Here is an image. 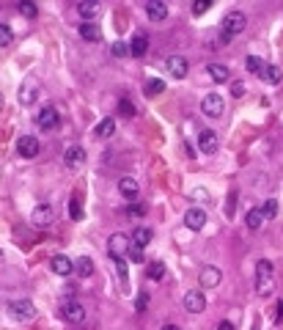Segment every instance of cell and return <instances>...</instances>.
I'll use <instances>...</instances> for the list:
<instances>
[{
    "mask_svg": "<svg viewBox=\"0 0 283 330\" xmlns=\"http://www.w3.org/2000/svg\"><path fill=\"white\" fill-rule=\"evenodd\" d=\"M184 154H187V157H195V154H193V146L187 143V140H184Z\"/></svg>",
    "mask_w": 283,
    "mask_h": 330,
    "instance_id": "47",
    "label": "cell"
},
{
    "mask_svg": "<svg viewBox=\"0 0 283 330\" xmlns=\"http://www.w3.org/2000/svg\"><path fill=\"white\" fill-rule=\"evenodd\" d=\"M118 113L130 118V116H135V105L130 102V99H121V102H118Z\"/></svg>",
    "mask_w": 283,
    "mask_h": 330,
    "instance_id": "38",
    "label": "cell"
},
{
    "mask_svg": "<svg viewBox=\"0 0 283 330\" xmlns=\"http://www.w3.org/2000/svg\"><path fill=\"white\" fill-rule=\"evenodd\" d=\"M36 121H39V127H42V130H52V127L58 124V110L52 105H44L42 110H39Z\"/></svg>",
    "mask_w": 283,
    "mask_h": 330,
    "instance_id": "13",
    "label": "cell"
},
{
    "mask_svg": "<svg viewBox=\"0 0 283 330\" xmlns=\"http://www.w3.org/2000/svg\"><path fill=\"white\" fill-rule=\"evenodd\" d=\"M77 14L83 19H93L99 14V3L97 0H83V3H77Z\"/></svg>",
    "mask_w": 283,
    "mask_h": 330,
    "instance_id": "21",
    "label": "cell"
},
{
    "mask_svg": "<svg viewBox=\"0 0 283 330\" xmlns=\"http://www.w3.org/2000/svg\"><path fill=\"white\" fill-rule=\"evenodd\" d=\"M261 212H264V218H275V215H278V201H275V198H267L264 206H261Z\"/></svg>",
    "mask_w": 283,
    "mask_h": 330,
    "instance_id": "35",
    "label": "cell"
},
{
    "mask_svg": "<svg viewBox=\"0 0 283 330\" xmlns=\"http://www.w3.org/2000/svg\"><path fill=\"white\" fill-rule=\"evenodd\" d=\"M130 259H132V261H143V248H135V245H132Z\"/></svg>",
    "mask_w": 283,
    "mask_h": 330,
    "instance_id": "44",
    "label": "cell"
},
{
    "mask_svg": "<svg viewBox=\"0 0 283 330\" xmlns=\"http://www.w3.org/2000/svg\"><path fill=\"white\" fill-rule=\"evenodd\" d=\"M118 193L124 195V198L135 201V198H138V195H140V185H138V182H135L132 176H124V179L118 182Z\"/></svg>",
    "mask_w": 283,
    "mask_h": 330,
    "instance_id": "16",
    "label": "cell"
},
{
    "mask_svg": "<svg viewBox=\"0 0 283 330\" xmlns=\"http://www.w3.org/2000/svg\"><path fill=\"white\" fill-rule=\"evenodd\" d=\"M113 261H116V273H118L121 284H127V261L124 259H113Z\"/></svg>",
    "mask_w": 283,
    "mask_h": 330,
    "instance_id": "40",
    "label": "cell"
},
{
    "mask_svg": "<svg viewBox=\"0 0 283 330\" xmlns=\"http://www.w3.org/2000/svg\"><path fill=\"white\" fill-rule=\"evenodd\" d=\"M201 110H204L206 116H212V118H220V116H223V110H226L223 97H217V94H206L204 102H201Z\"/></svg>",
    "mask_w": 283,
    "mask_h": 330,
    "instance_id": "5",
    "label": "cell"
},
{
    "mask_svg": "<svg viewBox=\"0 0 283 330\" xmlns=\"http://www.w3.org/2000/svg\"><path fill=\"white\" fill-rule=\"evenodd\" d=\"M146 308H149V294H138V300H135V311L143 314Z\"/></svg>",
    "mask_w": 283,
    "mask_h": 330,
    "instance_id": "39",
    "label": "cell"
},
{
    "mask_svg": "<svg viewBox=\"0 0 283 330\" xmlns=\"http://www.w3.org/2000/svg\"><path fill=\"white\" fill-rule=\"evenodd\" d=\"M50 267H52V273H55V275H60V278H66V275H72V273H75V261H72L69 256H64V253L52 256Z\"/></svg>",
    "mask_w": 283,
    "mask_h": 330,
    "instance_id": "10",
    "label": "cell"
},
{
    "mask_svg": "<svg viewBox=\"0 0 283 330\" xmlns=\"http://www.w3.org/2000/svg\"><path fill=\"white\" fill-rule=\"evenodd\" d=\"M163 330H179V327H176V325H165Z\"/></svg>",
    "mask_w": 283,
    "mask_h": 330,
    "instance_id": "48",
    "label": "cell"
},
{
    "mask_svg": "<svg viewBox=\"0 0 283 330\" xmlns=\"http://www.w3.org/2000/svg\"><path fill=\"white\" fill-rule=\"evenodd\" d=\"M64 163H66V168H80L85 163V149L83 146H69L64 154Z\"/></svg>",
    "mask_w": 283,
    "mask_h": 330,
    "instance_id": "14",
    "label": "cell"
},
{
    "mask_svg": "<svg viewBox=\"0 0 283 330\" xmlns=\"http://www.w3.org/2000/svg\"><path fill=\"white\" fill-rule=\"evenodd\" d=\"M217 330H234V325H231V322H220Z\"/></svg>",
    "mask_w": 283,
    "mask_h": 330,
    "instance_id": "46",
    "label": "cell"
},
{
    "mask_svg": "<svg viewBox=\"0 0 283 330\" xmlns=\"http://www.w3.org/2000/svg\"><path fill=\"white\" fill-rule=\"evenodd\" d=\"M11 39H14V33H11L9 22H0V44L9 47V44H11Z\"/></svg>",
    "mask_w": 283,
    "mask_h": 330,
    "instance_id": "34",
    "label": "cell"
},
{
    "mask_svg": "<svg viewBox=\"0 0 283 330\" xmlns=\"http://www.w3.org/2000/svg\"><path fill=\"white\" fill-rule=\"evenodd\" d=\"M165 69H168V75H171L173 80H184L190 66H187V61L181 58V55H171V58L165 61Z\"/></svg>",
    "mask_w": 283,
    "mask_h": 330,
    "instance_id": "9",
    "label": "cell"
},
{
    "mask_svg": "<svg viewBox=\"0 0 283 330\" xmlns=\"http://www.w3.org/2000/svg\"><path fill=\"white\" fill-rule=\"evenodd\" d=\"M143 215H146V206H143V204H132V206H127V218L138 220V218H143Z\"/></svg>",
    "mask_w": 283,
    "mask_h": 330,
    "instance_id": "37",
    "label": "cell"
},
{
    "mask_svg": "<svg viewBox=\"0 0 283 330\" xmlns=\"http://www.w3.org/2000/svg\"><path fill=\"white\" fill-rule=\"evenodd\" d=\"M209 6H212V3H209V0H198V3L193 6V14H195V17L206 14V11H209Z\"/></svg>",
    "mask_w": 283,
    "mask_h": 330,
    "instance_id": "41",
    "label": "cell"
},
{
    "mask_svg": "<svg viewBox=\"0 0 283 330\" xmlns=\"http://www.w3.org/2000/svg\"><path fill=\"white\" fill-rule=\"evenodd\" d=\"M206 75L214 80V83H226L228 80V66H223V64H209L206 66Z\"/></svg>",
    "mask_w": 283,
    "mask_h": 330,
    "instance_id": "24",
    "label": "cell"
},
{
    "mask_svg": "<svg viewBox=\"0 0 283 330\" xmlns=\"http://www.w3.org/2000/svg\"><path fill=\"white\" fill-rule=\"evenodd\" d=\"M60 316H64L66 322H83L85 319V308L80 306L77 300H64V306H60Z\"/></svg>",
    "mask_w": 283,
    "mask_h": 330,
    "instance_id": "7",
    "label": "cell"
},
{
    "mask_svg": "<svg viewBox=\"0 0 283 330\" xmlns=\"http://www.w3.org/2000/svg\"><path fill=\"white\" fill-rule=\"evenodd\" d=\"M231 97H245V83H242V80H234L231 83Z\"/></svg>",
    "mask_w": 283,
    "mask_h": 330,
    "instance_id": "42",
    "label": "cell"
},
{
    "mask_svg": "<svg viewBox=\"0 0 283 330\" xmlns=\"http://www.w3.org/2000/svg\"><path fill=\"white\" fill-rule=\"evenodd\" d=\"M184 226L190 228V231H201V228L206 226V212L204 209H187L184 212Z\"/></svg>",
    "mask_w": 283,
    "mask_h": 330,
    "instance_id": "12",
    "label": "cell"
},
{
    "mask_svg": "<svg viewBox=\"0 0 283 330\" xmlns=\"http://www.w3.org/2000/svg\"><path fill=\"white\" fill-rule=\"evenodd\" d=\"M272 286H275V278H256V292H259L261 297L272 294Z\"/></svg>",
    "mask_w": 283,
    "mask_h": 330,
    "instance_id": "28",
    "label": "cell"
},
{
    "mask_svg": "<svg viewBox=\"0 0 283 330\" xmlns=\"http://www.w3.org/2000/svg\"><path fill=\"white\" fill-rule=\"evenodd\" d=\"M220 270L217 267H206V270H201V275H198V284L201 286H206V289H212V286H217L220 284Z\"/></svg>",
    "mask_w": 283,
    "mask_h": 330,
    "instance_id": "18",
    "label": "cell"
},
{
    "mask_svg": "<svg viewBox=\"0 0 283 330\" xmlns=\"http://www.w3.org/2000/svg\"><path fill=\"white\" fill-rule=\"evenodd\" d=\"M247 28V17L242 14V11H231L226 19H223V31L228 33V36H234V33H242Z\"/></svg>",
    "mask_w": 283,
    "mask_h": 330,
    "instance_id": "6",
    "label": "cell"
},
{
    "mask_svg": "<svg viewBox=\"0 0 283 330\" xmlns=\"http://www.w3.org/2000/svg\"><path fill=\"white\" fill-rule=\"evenodd\" d=\"M69 215H72V220H83V204H80L77 195H72V201H69Z\"/></svg>",
    "mask_w": 283,
    "mask_h": 330,
    "instance_id": "31",
    "label": "cell"
},
{
    "mask_svg": "<svg viewBox=\"0 0 283 330\" xmlns=\"http://www.w3.org/2000/svg\"><path fill=\"white\" fill-rule=\"evenodd\" d=\"M113 132H116V121H113V118H102V121L97 124V138L107 140V138L113 135Z\"/></svg>",
    "mask_w": 283,
    "mask_h": 330,
    "instance_id": "26",
    "label": "cell"
},
{
    "mask_svg": "<svg viewBox=\"0 0 283 330\" xmlns=\"http://www.w3.org/2000/svg\"><path fill=\"white\" fill-rule=\"evenodd\" d=\"M52 220H55V212H52L50 204H39L36 209L30 212V223L36 228H50Z\"/></svg>",
    "mask_w": 283,
    "mask_h": 330,
    "instance_id": "3",
    "label": "cell"
},
{
    "mask_svg": "<svg viewBox=\"0 0 283 330\" xmlns=\"http://www.w3.org/2000/svg\"><path fill=\"white\" fill-rule=\"evenodd\" d=\"M75 273L80 275V278H91L93 275V261L88 259V256H80V259L75 261Z\"/></svg>",
    "mask_w": 283,
    "mask_h": 330,
    "instance_id": "25",
    "label": "cell"
},
{
    "mask_svg": "<svg viewBox=\"0 0 283 330\" xmlns=\"http://www.w3.org/2000/svg\"><path fill=\"white\" fill-rule=\"evenodd\" d=\"M110 52H113V58H124V55H130V44L116 42V44L110 47Z\"/></svg>",
    "mask_w": 283,
    "mask_h": 330,
    "instance_id": "36",
    "label": "cell"
},
{
    "mask_svg": "<svg viewBox=\"0 0 283 330\" xmlns=\"http://www.w3.org/2000/svg\"><path fill=\"white\" fill-rule=\"evenodd\" d=\"M234 209H237V193H231V195H228V201H226V215H228V218L234 215Z\"/></svg>",
    "mask_w": 283,
    "mask_h": 330,
    "instance_id": "43",
    "label": "cell"
},
{
    "mask_svg": "<svg viewBox=\"0 0 283 330\" xmlns=\"http://www.w3.org/2000/svg\"><path fill=\"white\" fill-rule=\"evenodd\" d=\"M264 212H261V206H253V209H247V215H245V223H247V228H261V223H264Z\"/></svg>",
    "mask_w": 283,
    "mask_h": 330,
    "instance_id": "22",
    "label": "cell"
},
{
    "mask_svg": "<svg viewBox=\"0 0 283 330\" xmlns=\"http://www.w3.org/2000/svg\"><path fill=\"white\" fill-rule=\"evenodd\" d=\"M198 149H201V154H214L220 149V138H217V132L214 130H204L198 135Z\"/></svg>",
    "mask_w": 283,
    "mask_h": 330,
    "instance_id": "8",
    "label": "cell"
},
{
    "mask_svg": "<svg viewBox=\"0 0 283 330\" xmlns=\"http://www.w3.org/2000/svg\"><path fill=\"white\" fill-rule=\"evenodd\" d=\"M19 102H22V105H33V102H36V88H33V85L19 88Z\"/></svg>",
    "mask_w": 283,
    "mask_h": 330,
    "instance_id": "30",
    "label": "cell"
},
{
    "mask_svg": "<svg viewBox=\"0 0 283 330\" xmlns=\"http://www.w3.org/2000/svg\"><path fill=\"white\" fill-rule=\"evenodd\" d=\"M6 308H9V314L19 322H28V319H33V314H36V308H33L30 300H11Z\"/></svg>",
    "mask_w": 283,
    "mask_h": 330,
    "instance_id": "2",
    "label": "cell"
},
{
    "mask_svg": "<svg viewBox=\"0 0 283 330\" xmlns=\"http://www.w3.org/2000/svg\"><path fill=\"white\" fill-rule=\"evenodd\" d=\"M146 52H149V39L143 36V33H135L132 42H130V55L135 58H143Z\"/></svg>",
    "mask_w": 283,
    "mask_h": 330,
    "instance_id": "17",
    "label": "cell"
},
{
    "mask_svg": "<svg viewBox=\"0 0 283 330\" xmlns=\"http://www.w3.org/2000/svg\"><path fill=\"white\" fill-rule=\"evenodd\" d=\"M184 308H187L190 314H201V311L206 308V297L198 292V289H190V292L184 294Z\"/></svg>",
    "mask_w": 283,
    "mask_h": 330,
    "instance_id": "11",
    "label": "cell"
},
{
    "mask_svg": "<svg viewBox=\"0 0 283 330\" xmlns=\"http://www.w3.org/2000/svg\"><path fill=\"white\" fill-rule=\"evenodd\" d=\"M19 14H22V17H28V19H33V17L39 14L36 3H28V0H22V3H19Z\"/></svg>",
    "mask_w": 283,
    "mask_h": 330,
    "instance_id": "33",
    "label": "cell"
},
{
    "mask_svg": "<svg viewBox=\"0 0 283 330\" xmlns=\"http://www.w3.org/2000/svg\"><path fill=\"white\" fill-rule=\"evenodd\" d=\"M146 14H149L151 22H163L168 17V6L163 0H149V3H146Z\"/></svg>",
    "mask_w": 283,
    "mask_h": 330,
    "instance_id": "15",
    "label": "cell"
},
{
    "mask_svg": "<svg viewBox=\"0 0 283 330\" xmlns=\"http://www.w3.org/2000/svg\"><path fill=\"white\" fill-rule=\"evenodd\" d=\"M17 152H19V157L33 160L39 152H42V143H39V138H33V135H22L17 140Z\"/></svg>",
    "mask_w": 283,
    "mask_h": 330,
    "instance_id": "4",
    "label": "cell"
},
{
    "mask_svg": "<svg viewBox=\"0 0 283 330\" xmlns=\"http://www.w3.org/2000/svg\"><path fill=\"white\" fill-rule=\"evenodd\" d=\"M149 278L151 281H163L165 278V264L163 261H151L149 264Z\"/></svg>",
    "mask_w": 283,
    "mask_h": 330,
    "instance_id": "29",
    "label": "cell"
},
{
    "mask_svg": "<svg viewBox=\"0 0 283 330\" xmlns=\"http://www.w3.org/2000/svg\"><path fill=\"white\" fill-rule=\"evenodd\" d=\"M204 198H209V193H204V190H193V201H204Z\"/></svg>",
    "mask_w": 283,
    "mask_h": 330,
    "instance_id": "45",
    "label": "cell"
},
{
    "mask_svg": "<svg viewBox=\"0 0 283 330\" xmlns=\"http://www.w3.org/2000/svg\"><path fill=\"white\" fill-rule=\"evenodd\" d=\"M107 251H110L113 259H124V256L132 251V237H127V234H113V237L107 239Z\"/></svg>",
    "mask_w": 283,
    "mask_h": 330,
    "instance_id": "1",
    "label": "cell"
},
{
    "mask_svg": "<svg viewBox=\"0 0 283 330\" xmlns=\"http://www.w3.org/2000/svg\"><path fill=\"white\" fill-rule=\"evenodd\" d=\"M149 242H151V228L135 226V231H132V245H135V248H146Z\"/></svg>",
    "mask_w": 283,
    "mask_h": 330,
    "instance_id": "20",
    "label": "cell"
},
{
    "mask_svg": "<svg viewBox=\"0 0 283 330\" xmlns=\"http://www.w3.org/2000/svg\"><path fill=\"white\" fill-rule=\"evenodd\" d=\"M245 69L250 72V75H261V69H264V61L259 55H247L245 58Z\"/></svg>",
    "mask_w": 283,
    "mask_h": 330,
    "instance_id": "27",
    "label": "cell"
},
{
    "mask_svg": "<svg viewBox=\"0 0 283 330\" xmlns=\"http://www.w3.org/2000/svg\"><path fill=\"white\" fill-rule=\"evenodd\" d=\"M80 36H83L85 42H99L102 31H99L97 22H83V25H80Z\"/></svg>",
    "mask_w": 283,
    "mask_h": 330,
    "instance_id": "23",
    "label": "cell"
},
{
    "mask_svg": "<svg viewBox=\"0 0 283 330\" xmlns=\"http://www.w3.org/2000/svg\"><path fill=\"white\" fill-rule=\"evenodd\" d=\"M163 91H165V83H163V80L154 77V80H149V83H146V94H149V97H157V94H163Z\"/></svg>",
    "mask_w": 283,
    "mask_h": 330,
    "instance_id": "32",
    "label": "cell"
},
{
    "mask_svg": "<svg viewBox=\"0 0 283 330\" xmlns=\"http://www.w3.org/2000/svg\"><path fill=\"white\" fill-rule=\"evenodd\" d=\"M261 80L269 85H278L280 80H283V72H280V66H275V64H264V69H261Z\"/></svg>",
    "mask_w": 283,
    "mask_h": 330,
    "instance_id": "19",
    "label": "cell"
}]
</instances>
